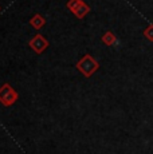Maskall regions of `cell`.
Segmentation results:
<instances>
[{
	"label": "cell",
	"instance_id": "5",
	"mask_svg": "<svg viewBox=\"0 0 153 154\" xmlns=\"http://www.w3.org/2000/svg\"><path fill=\"white\" fill-rule=\"evenodd\" d=\"M31 23H32V24H34V27L40 28V27H42V26H43V23H45V22H43V19L39 16V15H36V16H35L34 19H32V22H31Z\"/></svg>",
	"mask_w": 153,
	"mask_h": 154
},
{
	"label": "cell",
	"instance_id": "1",
	"mask_svg": "<svg viewBox=\"0 0 153 154\" xmlns=\"http://www.w3.org/2000/svg\"><path fill=\"white\" fill-rule=\"evenodd\" d=\"M69 8L74 12L78 17H83L86 12H89V7L81 0H70L69 2Z\"/></svg>",
	"mask_w": 153,
	"mask_h": 154
},
{
	"label": "cell",
	"instance_id": "7",
	"mask_svg": "<svg viewBox=\"0 0 153 154\" xmlns=\"http://www.w3.org/2000/svg\"><path fill=\"white\" fill-rule=\"evenodd\" d=\"M104 42H106L108 44H111L113 42H116V39H114V36L111 34H106L104 36Z\"/></svg>",
	"mask_w": 153,
	"mask_h": 154
},
{
	"label": "cell",
	"instance_id": "3",
	"mask_svg": "<svg viewBox=\"0 0 153 154\" xmlns=\"http://www.w3.org/2000/svg\"><path fill=\"white\" fill-rule=\"evenodd\" d=\"M2 93H4V95L3 94H0V100H2L4 105H11V103L15 102L16 99V94L12 91V88L10 87V86H4V87L2 88Z\"/></svg>",
	"mask_w": 153,
	"mask_h": 154
},
{
	"label": "cell",
	"instance_id": "4",
	"mask_svg": "<svg viewBox=\"0 0 153 154\" xmlns=\"http://www.w3.org/2000/svg\"><path fill=\"white\" fill-rule=\"evenodd\" d=\"M31 46L34 47L38 52H40V51H43V50L46 48L47 43L45 42V39H43L42 36H39V35H38V36H35V39L31 42Z\"/></svg>",
	"mask_w": 153,
	"mask_h": 154
},
{
	"label": "cell",
	"instance_id": "2",
	"mask_svg": "<svg viewBox=\"0 0 153 154\" xmlns=\"http://www.w3.org/2000/svg\"><path fill=\"white\" fill-rule=\"evenodd\" d=\"M97 67H98V64H97L95 62H94L89 55H87L86 58H85L83 60H82L81 63L78 64V69L81 70L82 72L85 74V75H87V76H89L90 74L93 72V71H95V70H97Z\"/></svg>",
	"mask_w": 153,
	"mask_h": 154
},
{
	"label": "cell",
	"instance_id": "6",
	"mask_svg": "<svg viewBox=\"0 0 153 154\" xmlns=\"http://www.w3.org/2000/svg\"><path fill=\"white\" fill-rule=\"evenodd\" d=\"M144 35H145V38L148 40H151V42H153V26H149L148 28L144 31Z\"/></svg>",
	"mask_w": 153,
	"mask_h": 154
}]
</instances>
